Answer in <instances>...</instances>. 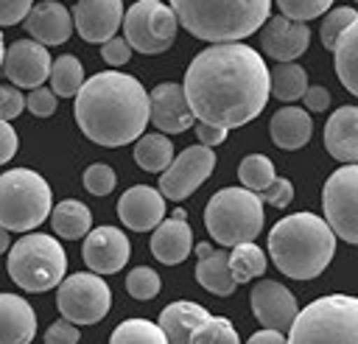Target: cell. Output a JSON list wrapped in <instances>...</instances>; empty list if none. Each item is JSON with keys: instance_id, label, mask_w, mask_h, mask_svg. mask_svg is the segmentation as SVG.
<instances>
[{"instance_id": "7", "label": "cell", "mask_w": 358, "mask_h": 344, "mask_svg": "<svg viewBox=\"0 0 358 344\" xmlns=\"http://www.w3.org/2000/svg\"><path fill=\"white\" fill-rule=\"evenodd\" d=\"M67 255L62 243L45 232H25L8 252V277L31 294L50 291L64 280Z\"/></svg>"}, {"instance_id": "47", "label": "cell", "mask_w": 358, "mask_h": 344, "mask_svg": "<svg viewBox=\"0 0 358 344\" xmlns=\"http://www.w3.org/2000/svg\"><path fill=\"white\" fill-rule=\"evenodd\" d=\"M227 131L229 129H221V126H213V123H196V137H199V143L201 145H207V148H213V145H221L224 140H227Z\"/></svg>"}, {"instance_id": "17", "label": "cell", "mask_w": 358, "mask_h": 344, "mask_svg": "<svg viewBox=\"0 0 358 344\" xmlns=\"http://www.w3.org/2000/svg\"><path fill=\"white\" fill-rule=\"evenodd\" d=\"M148 120L165 134H179L196 123L185 89L176 81H162L148 92Z\"/></svg>"}, {"instance_id": "10", "label": "cell", "mask_w": 358, "mask_h": 344, "mask_svg": "<svg viewBox=\"0 0 358 344\" xmlns=\"http://www.w3.org/2000/svg\"><path fill=\"white\" fill-rule=\"evenodd\" d=\"M56 288V308L73 324H95L112 308V291L95 271L70 274Z\"/></svg>"}, {"instance_id": "18", "label": "cell", "mask_w": 358, "mask_h": 344, "mask_svg": "<svg viewBox=\"0 0 358 344\" xmlns=\"http://www.w3.org/2000/svg\"><path fill=\"white\" fill-rule=\"evenodd\" d=\"M310 42V28L305 22L288 20V17H268L260 31V48L268 53L274 62H294L308 50Z\"/></svg>"}, {"instance_id": "24", "label": "cell", "mask_w": 358, "mask_h": 344, "mask_svg": "<svg viewBox=\"0 0 358 344\" xmlns=\"http://www.w3.org/2000/svg\"><path fill=\"white\" fill-rule=\"evenodd\" d=\"M196 280L201 288H207L215 296H229L238 285L232 280L229 271V255L224 249H213L210 243H199L196 246Z\"/></svg>"}, {"instance_id": "39", "label": "cell", "mask_w": 358, "mask_h": 344, "mask_svg": "<svg viewBox=\"0 0 358 344\" xmlns=\"http://www.w3.org/2000/svg\"><path fill=\"white\" fill-rule=\"evenodd\" d=\"M115 182H117L115 171H112L109 165H103V162H95V165H90V168L84 171V187H87L92 196H106V193H112V190H115Z\"/></svg>"}, {"instance_id": "33", "label": "cell", "mask_w": 358, "mask_h": 344, "mask_svg": "<svg viewBox=\"0 0 358 344\" xmlns=\"http://www.w3.org/2000/svg\"><path fill=\"white\" fill-rule=\"evenodd\" d=\"M109 344H168V338L162 327L148 319H126L112 330Z\"/></svg>"}, {"instance_id": "22", "label": "cell", "mask_w": 358, "mask_h": 344, "mask_svg": "<svg viewBox=\"0 0 358 344\" xmlns=\"http://www.w3.org/2000/svg\"><path fill=\"white\" fill-rule=\"evenodd\" d=\"M324 148L344 165L358 162V106H338L324 123Z\"/></svg>"}, {"instance_id": "48", "label": "cell", "mask_w": 358, "mask_h": 344, "mask_svg": "<svg viewBox=\"0 0 358 344\" xmlns=\"http://www.w3.org/2000/svg\"><path fill=\"white\" fill-rule=\"evenodd\" d=\"M17 154V131L8 126V120H0V165H6Z\"/></svg>"}, {"instance_id": "12", "label": "cell", "mask_w": 358, "mask_h": 344, "mask_svg": "<svg viewBox=\"0 0 358 344\" xmlns=\"http://www.w3.org/2000/svg\"><path fill=\"white\" fill-rule=\"evenodd\" d=\"M215 168V151L207 145H190L179 157L171 159V165L159 173V193L165 199L182 201L187 199Z\"/></svg>"}, {"instance_id": "34", "label": "cell", "mask_w": 358, "mask_h": 344, "mask_svg": "<svg viewBox=\"0 0 358 344\" xmlns=\"http://www.w3.org/2000/svg\"><path fill=\"white\" fill-rule=\"evenodd\" d=\"M238 179L246 190L252 193H260L263 187H268L274 182V162L263 154H249L241 159L238 165Z\"/></svg>"}, {"instance_id": "11", "label": "cell", "mask_w": 358, "mask_h": 344, "mask_svg": "<svg viewBox=\"0 0 358 344\" xmlns=\"http://www.w3.org/2000/svg\"><path fill=\"white\" fill-rule=\"evenodd\" d=\"M324 221L336 238L358 246V162L327 176L322 190Z\"/></svg>"}, {"instance_id": "52", "label": "cell", "mask_w": 358, "mask_h": 344, "mask_svg": "<svg viewBox=\"0 0 358 344\" xmlns=\"http://www.w3.org/2000/svg\"><path fill=\"white\" fill-rule=\"evenodd\" d=\"M355 3H358V0H355Z\"/></svg>"}, {"instance_id": "30", "label": "cell", "mask_w": 358, "mask_h": 344, "mask_svg": "<svg viewBox=\"0 0 358 344\" xmlns=\"http://www.w3.org/2000/svg\"><path fill=\"white\" fill-rule=\"evenodd\" d=\"M268 89L277 101H296L308 89V73L296 62H277L274 70L268 73Z\"/></svg>"}, {"instance_id": "9", "label": "cell", "mask_w": 358, "mask_h": 344, "mask_svg": "<svg viewBox=\"0 0 358 344\" xmlns=\"http://www.w3.org/2000/svg\"><path fill=\"white\" fill-rule=\"evenodd\" d=\"M176 14L159 0H137L123 11V39L137 53H162L176 39Z\"/></svg>"}, {"instance_id": "5", "label": "cell", "mask_w": 358, "mask_h": 344, "mask_svg": "<svg viewBox=\"0 0 358 344\" xmlns=\"http://www.w3.org/2000/svg\"><path fill=\"white\" fill-rule=\"evenodd\" d=\"M288 344H358V296L327 294L302 308L291 327Z\"/></svg>"}, {"instance_id": "16", "label": "cell", "mask_w": 358, "mask_h": 344, "mask_svg": "<svg viewBox=\"0 0 358 344\" xmlns=\"http://www.w3.org/2000/svg\"><path fill=\"white\" fill-rule=\"evenodd\" d=\"M73 25L84 42L103 45L123 25V0H76Z\"/></svg>"}, {"instance_id": "14", "label": "cell", "mask_w": 358, "mask_h": 344, "mask_svg": "<svg viewBox=\"0 0 358 344\" xmlns=\"http://www.w3.org/2000/svg\"><path fill=\"white\" fill-rule=\"evenodd\" d=\"M249 305H252L255 319L266 330H280V333H285L294 316L299 313L296 296L282 282H274V280H260L257 285H252Z\"/></svg>"}, {"instance_id": "6", "label": "cell", "mask_w": 358, "mask_h": 344, "mask_svg": "<svg viewBox=\"0 0 358 344\" xmlns=\"http://www.w3.org/2000/svg\"><path fill=\"white\" fill-rule=\"evenodd\" d=\"M204 227L221 246L255 241L263 229V201L246 187H224L204 207Z\"/></svg>"}, {"instance_id": "43", "label": "cell", "mask_w": 358, "mask_h": 344, "mask_svg": "<svg viewBox=\"0 0 358 344\" xmlns=\"http://www.w3.org/2000/svg\"><path fill=\"white\" fill-rule=\"evenodd\" d=\"M101 59L109 67H120V64H126L131 59V48H129V42L123 36H112V39H106L101 45Z\"/></svg>"}, {"instance_id": "1", "label": "cell", "mask_w": 358, "mask_h": 344, "mask_svg": "<svg viewBox=\"0 0 358 344\" xmlns=\"http://www.w3.org/2000/svg\"><path fill=\"white\" fill-rule=\"evenodd\" d=\"M182 89L193 117L221 129L255 120L271 95L263 56L243 42H221L196 53Z\"/></svg>"}, {"instance_id": "27", "label": "cell", "mask_w": 358, "mask_h": 344, "mask_svg": "<svg viewBox=\"0 0 358 344\" xmlns=\"http://www.w3.org/2000/svg\"><path fill=\"white\" fill-rule=\"evenodd\" d=\"M333 67H336V76L344 84V89L358 95V17L338 36V42L333 48Z\"/></svg>"}, {"instance_id": "28", "label": "cell", "mask_w": 358, "mask_h": 344, "mask_svg": "<svg viewBox=\"0 0 358 344\" xmlns=\"http://www.w3.org/2000/svg\"><path fill=\"white\" fill-rule=\"evenodd\" d=\"M173 159V145L162 131L140 134L134 143V162L148 173H162Z\"/></svg>"}, {"instance_id": "35", "label": "cell", "mask_w": 358, "mask_h": 344, "mask_svg": "<svg viewBox=\"0 0 358 344\" xmlns=\"http://www.w3.org/2000/svg\"><path fill=\"white\" fill-rule=\"evenodd\" d=\"M190 344H241V338H238V330L232 327L229 319H224V316H207L196 327Z\"/></svg>"}, {"instance_id": "21", "label": "cell", "mask_w": 358, "mask_h": 344, "mask_svg": "<svg viewBox=\"0 0 358 344\" xmlns=\"http://www.w3.org/2000/svg\"><path fill=\"white\" fill-rule=\"evenodd\" d=\"M25 31L34 42H39L45 48L48 45H62L73 34V14L56 0L36 3V6H31L28 17H25Z\"/></svg>"}, {"instance_id": "26", "label": "cell", "mask_w": 358, "mask_h": 344, "mask_svg": "<svg viewBox=\"0 0 358 344\" xmlns=\"http://www.w3.org/2000/svg\"><path fill=\"white\" fill-rule=\"evenodd\" d=\"M268 129H271V140L277 148L296 151L310 140V131H313L310 112H305L302 106H282L274 112Z\"/></svg>"}, {"instance_id": "19", "label": "cell", "mask_w": 358, "mask_h": 344, "mask_svg": "<svg viewBox=\"0 0 358 344\" xmlns=\"http://www.w3.org/2000/svg\"><path fill=\"white\" fill-rule=\"evenodd\" d=\"M117 218L134 232L154 229L165 218V196L157 187L134 185L117 199Z\"/></svg>"}, {"instance_id": "29", "label": "cell", "mask_w": 358, "mask_h": 344, "mask_svg": "<svg viewBox=\"0 0 358 344\" xmlns=\"http://www.w3.org/2000/svg\"><path fill=\"white\" fill-rule=\"evenodd\" d=\"M50 224H53V232L59 238H84L92 227V215L87 210V204L76 201V199H67V201H59L50 213Z\"/></svg>"}, {"instance_id": "49", "label": "cell", "mask_w": 358, "mask_h": 344, "mask_svg": "<svg viewBox=\"0 0 358 344\" xmlns=\"http://www.w3.org/2000/svg\"><path fill=\"white\" fill-rule=\"evenodd\" d=\"M246 344H288V338H285L280 330H266V327H263V330L252 333Z\"/></svg>"}, {"instance_id": "37", "label": "cell", "mask_w": 358, "mask_h": 344, "mask_svg": "<svg viewBox=\"0 0 358 344\" xmlns=\"http://www.w3.org/2000/svg\"><path fill=\"white\" fill-rule=\"evenodd\" d=\"M162 282H159V274L148 266H137L129 271L126 277V291L134 296V299H154L159 294Z\"/></svg>"}, {"instance_id": "25", "label": "cell", "mask_w": 358, "mask_h": 344, "mask_svg": "<svg viewBox=\"0 0 358 344\" xmlns=\"http://www.w3.org/2000/svg\"><path fill=\"white\" fill-rule=\"evenodd\" d=\"M207 308H201L199 302H187V299H179V302H171L168 308H162L159 313V327L168 338V344H190L196 327L207 319Z\"/></svg>"}, {"instance_id": "41", "label": "cell", "mask_w": 358, "mask_h": 344, "mask_svg": "<svg viewBox=\"0 0 358 344\" xmlns=\"http://www.w3.org/2000/svg\"><path fill=\"white\" fill-rule=\"evenodd\" d=\"M257 196H260L263 204H271V207H288L291 199H294V185H291L288 179L274 176V182H271L268 187H263Z\"/></svg>"}, {"instance_id": "51", "label": "cell", "mask_w": 358, "mask_h": 344, "mask_svg": "<svg viewBox=\"0 0 358 344\" xmlns=\"http://www.w3.org/2000/svg\"><path fill=\"white\" fill-rule=\"evenodd\" d=\"M3 56H6V45H3V34H0V67H3Z\"/></svg>"}, {"instance_id": "50", "label": "cell", "mask_w": 358, "mask_h": 344, "mask_svg": "<svg viewBox=\"0 0 358 344\" xmlns=\"http://www.w3.org/2000/svg\"><path fill=\"white\" fill-rule=\"evenodd\" d=\"M8 246H11V238H8V229H6V227H0V255H3V252H6Z\"/></svg>"}, {"instance_id": "2", "label": "cell", "mask_w": 358, "mask_h": 344, "mask_svg": "<svg viewBox=\"0 0 358 344\" xmlns=\"http://www.w3.org/2000/svg\"><path fill=\"white\" fill-rule=\"evenodd\" d=\"M76 123L98 145L134 143L148 123V92L134 76L117 70L95 73L76 92Z\"/></svg>"}, {"instance_id": "23", "label": "cell", "mask_w": 358, "mask_h": 344, "mask_svg": "<svg viewBox=\"0 0 358 344\" xmlns=\"http://www.w3.org/2000/svg\"><path fill=\"white\" fill-rule=\"evenodd\" d=\"M36 336V313L17 294H0V344H31Z\"/></svg>"}, {"instance_id": "13", "label": "cell", "mask_w": 358, "mask_h": 344, "mask_svg": "<svg viewBox=\"0 0 358 344\" xmlns=\"http://www.w3.org/2000/svg\"><path fill=\"white\" fill-rule=\"evenodd\" d=\"M50 53L45 45L34 39H17L6 48L3 56V73L17 89H36L50 76Z\"/></svg>"}, {"instance_id": "36", "label": "cell", "mask_w": 358, "mask_h": 344, "mask_svg": "<svg viewBox=\"0 0 358 344\" xmlns=\"http://www.w3.org/2000/svg\"><path fill=\"white\" fill-rule=\"evenodd\" d=\"M355 17H358V11H355V8H350V6H338V8L327 11V14H324V20H322V28H319L322 45H324L327 50H333V48H336V42H338V36L350 28V22H352Z\"/></svg>"}, {"instance_id": "38", "label": "cell", "mask_w": 358, "mask_h": 344, "mask_svg": "<svg viewBox=\"0 0 358 344\" xmlns=\"http://www.w3.org/2000/svg\"><path fill=\"white\" fill-rule=\"evenodd\" d=\"M277 6L282 11V17L296 20V22H308L313 17H322L333 6V0H277Z\"/></svg>"}, {"instance_id": "44", "label": "cell", "mask_w": 358, "mask_h": 344, "mask_svg": "<svg viewBox=\"0 0 358 344\" xmlns=\"http://www.w3.org/2000/svg\"><path fill=\"white\" fill-rule=\"evenodd\" d=\"M78 338H81L78 327L67 319H59L45 330V344H78Z\"/></svg>"}, {"instance_id": "32", "label": "cell", "mask_w": 358, "mask_h": 344, "mask_svg": "<svg viewBox=\"0 0 358 344\" xmlns=\"http://www.w3.org/2000/svg\"><path fill=\"white\" fill-rule=\"evenodd\" d=\"M229 271H232L235 285L260 277V274L266 271V252H263L260 246H255L252 241L232 246V255H229Z\"/></svg>"}, {"instance_id": "42", "label": "cell", "mask_w": 358, "mask_h": 344, "mask_svg": "<svg viewBox=\"0 0 358 344\" xmlns=\"http://www.w3.org/2000/svg\"><path fill=\"white\" fill-rule=\"evenodd\" d=\"M25 109V98L14 84H0V120H11Z\"/></svg>"}, {"instance_id": "4", "label": "cell", "mask_w": 358, "mask_h": 344, "mask_svg": "<svg viewBox=\"0 0 358 344\" xmlns=\"http://www.w3.org/2000/svg\"><path fill=\"white\" fill-rule=\"evenodd\" d=\"M171 11L196 39L221 45L246 39L263 28L271 0H171Z\"/></svg>"}, {"instance_id": "8", "label": "cell", "mask_w": 358, "mask_h": 344, "mask_svg": "<svg viewBox=\"0 0 358 344\" xmlns=\"http://www.w3.org/2000/svg\"><path fill=\"white\" fill-rule=\"evenodd\" d=\"M50 185L31 168L0 173V227L8 232H31L50 215Z\"/></svg>"}, {"instance_id": "20", "label": "cell", "mask_w": 358, "mask_h": 344, "mask_svg": "<svg viewBox=\"0 0 358 344\" xmlns=\"http://www.w3.org/2000/svg\"><path fill=\"white\" fill-rule=\"evenodd\" d=\"M185 210H176L171 218H162L157 227H154V235H151V255L165 263V266H176L182 263L190 249H193V229L190 224L185 221Z\"/></svg>"}, {"instance_id": "15", "label": "cell", "mask_w": 358, "mask_h": 344, "mask_svg": "<svg viewBox=\"0 0 358 344\" xmlns=\"http://www.w3.org/2000/svg\"><path fill=\"white\" fill-rule=\"evenodd\" d=\"M129 238L117 227H95L84 235L81 257L95 274H115L129 263Z\"/></svg>"}, {"instance_id": "45", "label": "cell", "mask_w": 358, "mask_h": 344, "mask_svg": "<svg viewBox=\"0 0 358 344\" xmlns=\"http://www.w3.org/2000/svg\"><path fill=\"white\" fill-rule=\"evenodd\" d=\"M31 0H0V25H17L28 17Z\"/></svg>"}, {"instance_id": "46", "label": "cell", "mask_w": 358, "mask_h": 344, "mask_svg": "<svg viewBox=\"0 0 358 344\" xmlns=\"http://www.w3.org/2000/svg\"><path fill=\"white\" fill-rule=\"evenodd\" d=\"M302 103H305V112H324L330 106V92L319 84L308 87L305 95H302Z\"/></svg>"}, {"instance_id": "3", "label": "cell", "mask_w": 358, "mask_h": 344, "mask_svg": "<svg viewBox=\"0 0 358 344\" xmlns=\"http://www.w3.org/2000/svg\"><path fill=\"white\" fill-rule=\"evenodd\" d=\"M268 255L274 266L291 280L319 277L336 255V235L324 218L313 213H294L280 218L268 232Z\"/></svg>"}, {"instance_id": "31", "label": "cell", "mask_w": 358, "mask_h": 344, "mask_svg": "<svg viewBox=\"0 0 358 344\" xmlns=\"http://www.w3.org/2000/svg\"><path fill=\"white\" fill-rule=\"evenodd\" d=\"M48 78H50V89L56 92V98H73L84 84V67L73 53H64L53 59Z\"/></svg>"}, {"instance_id": "40", "label": "cell", "mask_w": 358, "mask_h": 344, "mask_svg": "<svg viewBox=\"0 0 358 344\" xmlns=\"http://www.w3.org/2000/svg\"><path fill=\"white\" fill-rule=\"evenodd\" d=\"M25 106H28V112L36 115V117H50V115L56 112V92L48 89V87H36V89L28 92Z\"/></svg>"}]
</instances>
